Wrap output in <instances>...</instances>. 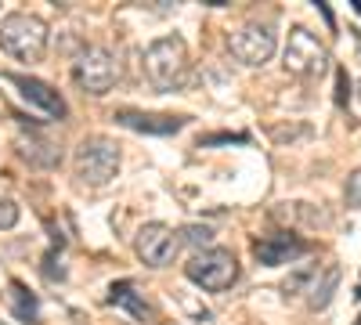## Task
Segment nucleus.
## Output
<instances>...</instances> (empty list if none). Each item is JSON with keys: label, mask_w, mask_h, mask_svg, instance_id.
I'll return each mask as SVG.
<instances>
[{"label": "nucleus", "mask_w": 361, "mask_h": 325, "mask_svg": "<svg viewBox=\"0 0 361 325\" xmlns=\"http://www.w3.org/2000/svg\"><path fill=\"white\" fill-rule=\"evenodd\" d=\"M180 243L199 246V250H209V243H214V228H206V224H188V228H180Z\"/></svg>", "instance_id": "nucleus-16"}, {"label": "nucleus", "mask_w": 361, "mask_h": 325, "mask_svg": "<svg viewBox=\"0 0 361 325\" xmlns=\"http://www.w3.org/2000/svg\"><path fill=\"white\" fill-rule=\"evenodd\" d=\"M354 325H361V314H357V321H354Z\"/></svg>", "instance_id": "nucleus-26"}, {"label": "nucleus", "mask_w": 361, "mask_h": 325, "mask_svg": "<svg viewBox=\"0 0 361 325\" xmlns=\"http://www.w3.org/2000/svg\"><path fill=\"white\" fill-rule=\"evenodd\" d=\"M340 286V264H325L322 275H314V282L307 286V307L311 311H325L333 304V293Z\"/></svg>", "instance_id": "nucleus-14"}, {"label": "nucleus", "mask_w": 361, "mask_h": 325, "mask_svg": "<svg viewBox=\"0 0 361 325\" xmlns=\"http://www.w3.org/2000/svg\"><path fill=\"white\" fill-rule=\"evenodd\" d=\"M185 275H188L195 286L209 289V293H221V289H228V286L238 278V260H235V253L224 250V246H209V250H199V253L185 264Z\"/></svg>", "instance_id": "nucleus-4"}, {"label": "nucleus", "mask_w": 361, "mask_h": 325, "mask_svg": "<svg viewBox=\"0 0 361 325\" xmlns=\"http://www.w3.org/2000/svg\"><path fill=\"white\" fill-rule=\"evenodd\" d=\"M354 297H357V300H361V278H357V289H354Z\"/></svg>", "instance_id": "nucleus-23"}, {"label": "nucleus", "mask_w": 361, "mask_h": 325, "mask_svg": "<svg viewBox=\"0 0 361 325\" xmlns=\"http://www.w3.org/2000/svg\"><path fill=\"white\" fill-rule=\"evenodd\" d=\"M112 120L127 130H137V134H156V137H170L177 130H185L188 116H170V112H134V109H119Z\"/></svg>", "instance_id": "nucleus-9"}, {"label": "nucleus", "mask_w": 361, "mask_h": 325, "mask_svg": "<svg viewBox=\"0 0 361 325\" xmlns=\"http://www.w3.org/2000/svg\"><path fill=\"white\" fill-rule=\"evenodd\" d=\"M282 58H286V69H289L293 76H304V80L322 76V73L329 69V51H325V44L311 33V29H304V25H296L293 33H289Z\"/></svg>", "instance_id": "nucleus-5"}, {"label": "nucleus", "mask_w": 361, "mask_h": 325, "mask_svg": "<svg viewBox=\"0 0 361 325\" xmlns=\"http://www.w3.org/2000/svg\"><path fill=\"white\" fill-rule=\"evenodd\" d=\"M116 76H119L116 58L105 47H87L76 58V66H73V80L80 83V91H87V94H109Z\"/></svg>", "instance_id": "nucleus-6"}, {"label": "nucleus", "mask_w": 361, "mask_h": 325, "mask_svg": "<svg viewBox=\"0 0 361 325\" xmlns=\"http://www.w3.org/2000/svg\"><path fill=\"white\" fill-rule=\"evenodd\" d=\"M15 87H18V94L33 105V109H40L44 116H51V120H66V98L54 91L51 83H44V80H37V76H18V73H11L8 76Z\"/></svg>", "instance_id": "nucleus-10"}, {"label": "nucleus", "mask_w": 361, "mask_h": 325, "mask_svg": "<svg viewBox=\"0 0 361 325\" xmlns=\"http://www.w3.org/2000/svg\"><path fill=\"white\" fill-rule=\"evenodd\" d=\"M177 246H180V239L173 235V228H166V224H159V221L145 224V228L137 231V243H134L137 257L148 264V268H166V264H173Z\"/></svg>", "instance_id": "nucleus-8"}, {"label": "nucleus", "mask_w": 361, "mask_h": 325, "mask_svg": "<svg viewBox=\"0 0 361 325\" xmlns=\"http://www.w3.org/2000/svg\"><path fill=\"white\" fill-rule=\"evenodd\" d=\"M109 304H112V307H123V311L134 314L137 321H152V318H156L152 307L145 304V297L134 289V282H112V289H109Z\"/></svg>", "instance_id": "nucleus-13"}, {"label": "nucleus", "mask_w": 361, "mask_h": 325, "mask_svg": "<svg viewBox=\"0 0 361 325\" xmlns=\"http://www.w3.org/2000/svg\"><path fill=\"white\" fill-rule=\"evenodd\" d=\"M228 47H231V54H235L243 66H264V62H271V54H275L279 37H275V29H271L267 22H264V25H260V22H250V25H243V29H238V33L228 40Z\"/></svg>", "instance_id": "nucleus-7"}, {"label": "nucleus", "mask_w": 361, "mask_h": 325, "mask_svg": "<svg viewBox=\"0 0 361 325\" xmlns=\"http://www.w3.org/2000/svg\"><path fill=\"white\" fill-rule=\"evenodd\" d=\"M357 44H361V33H357Z\"/></svg>", "instance_id": "nucleus-27"}, {"label": "nucleus", "mask_w": 361, "mask_h": 325, "mask_svg": "<svg viewBox=\"0 0 361 325\" xmlns=\"http://www.w3.org/2000/svg\"><path fill=\"white\" fill-rule=\"evenodd\" d=\"M246 145L250 141V134H214V137H202L199 145H202V149H206V145Z\"/></svg>", "instance_id": "nucleus-20"}, {"label": "nucleus", "mask_w": 361, "mask_h": 325, "mask_svg": "<svg viewBox=\"0 0 361 325\" xmlns=\"http://www.w3.org/2000/svg\"><path fill=\"white\" fill-rule=\"evenodd\" d=\"M145 76L156 91H180L188 83V47L180 37H159L145 47Z\"/></svg>", "instance_id": "nucleus-1"}, {"label": "nucleus", "mask_w": 361, "mask_h": 325, "mask_svg": "<svg viewBox=\"0 0 361 325\" xmlns=\"http://www.w3.org/2000/svg\"><path fill=\"white\" fill-rule=\"evenodd\" d=\"M307 282H311V275H307V271H300V275L286 278V286H282V289H286V297H289V293H296V289H304Z\"/></svg>", "instance_id": "nucleus-21"}, {"label": "nucleus", "mask_w": 361, "mask_h": 325, "mask_svg": "<svg viewBox=\"0 0 361 325\" xmlns=\"http://www.w3.org/2000/svg\"><path fill=\"white\" fill-rule=\"evenodd\" d=\"M311 246L304 239H296V235L282 231V235H264V239L253 243V257L264 264V268H279V264H289L296 257H304Z\"/></svg>", "instance_id": "nucleus-11"}, {"label": "nucleus", "mask_w": 361, "mask_h": 325, "mask_svg": "<svg viewBox=\"0 0 361 325\" xmlns=\"http://www.w3.org/2000/svg\"><path fill=\"white\" fill-rule=\"evenodd\" d=\"M343 199H347L350 210H361V170H350L347 188H343Z\"/></svg>", "instance_id": "nucleus-17"}, {"label": "nucleus", "mask_w": 361, "mask_h": 325, "mask_svg": "<svg viewBox=\"0 0 361 325\" xmlns=\"http://www.w3.org/2000/svg\"><path fill=\"white\" fill-rule=\"evenodd\" d=\"M318 11H322V18H325L329 25H333V11H329V4H318Z\"/></svg>", "instance_id": "nucleus-22"}, {"label": "nucleus", "mask_w": 361, "mask_h": 325, "mask_svg": "<svg viewBox=\"0 0 361 325\" xmlns=\"http://www.w3.org/2000/svg\"><path fill=\"white\" fill-rule=\"evenodd\" d=\"M18 224V206L11 199H0V231H8Z\"/></svg>", "instance_id": "nucleus-18"}, {"label": "nucleus", "mask_w": 361, "mask_h": 325, "mask_svg": "<svg viewBox=\"0 0 361 325\" xmlns=\"http://www.w3.org/2000/svg\"><path fill=\"white\" fill-rule=\"evenodd\" d=\"M347 102H350V76L347 69H336V105L347 109Z\"/></svg>", "instance_id": "nucleus-19"}, {"label": "nucleus", "mask_w": 361, "mask_h": 325, "mask_svg": "<svg viewBox=\"0 0 361 325\" xmlns=\"http://www.w3.org/2000/svg\"><path fill=\"white\" fill-rule=\"evenodd\" d=\"M11 311H15L18 321H29V325H37V318H40L37 297H33V293H29L22 282H11Z\"/></svg>", "instance_id": "nucleus-15"}, {"label": "nucleus", "mask_w": 361, "mask_h": 325, "mask_svg": "<svg viewBox=\"0 0 361 325\" xmlns=\"http://www.w3.org/2000/svg\"><path fill=\"white\" fill-rule=\"evenodd\" d=\"M357 98H361V80H357Z\"/></svg>", "instance_id": "nucleus-25"}, {"label": "nucleus", "mask_w": 361, "mask_h": 325, "mask_svg": "<svg viewBox=\"0 0 361 325\" xmlns=\"http://www.w3.org/2000/svg\"><path fill=\"white\" fill-rule=\"evenodd\" d=\"M119 170V149L109 137H83L76 149V177L90 188L109 185Z\"/></svg>", "instance_id": "nucleus-3"}, {"label": "nucleus", "mask_w": 361, "mask_h": 325, "mask_svg": "<svg viewBox=\"0 0 361 325\" xmlns=\"http://www.w3.org/2000/svg\"><path fill=\"white\" fill-rule=\"evenodd\" d=\"M354 11H357V15H361V0H354Z\"/></svg>", "instance_id": "nucleus-24"}, {"label": "nucleus", "mask_w": 361, "mask_h": 325, "mask_svg": "<svg viewBox=\"0 0 361 325\" xmlns=\"http://www.w3.org/2000/svg\"><path fill=\"white\" fill-rule=\"evenodd\" d=\"M18 156L29 163V166H40V170H51L62 163V152H58V145L47 141V137H37V134H18Z\"/></svg>", "instance_id": "nucleus-12"}, {"label": "nucleus", "mask_w": 361, "mask_h": 325, "mask_svg": "<svg viewBox=\"0 0 361 325\" xmlns=\"http://www.w3.org/2000/svg\"><path fill=\"white\" fill-rule=\"evenodd\" d=\"M0 51H8L18 62H40L47 51V22L25 11H11L0 22Z\"/></svg>", "instance_id": "nucleus-2"}]
</instances>
